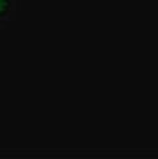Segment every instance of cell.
Masks as SVG:
<instances>
[{
  "instance_id": "cell-1",
  "label": "cell",
  "mask_w": 158,
  "mask_h": 159,
  "mask_svg": "<svg viewBox=\"0 0 158 159\" xmlns=\"http://www.w3.org/2000/svg\"><path fill=\"white\" fill-rule=\"evenodd\" d=\"M11 8V0H0V19L6 16Z\"/></svg>"
}]
</instances>
